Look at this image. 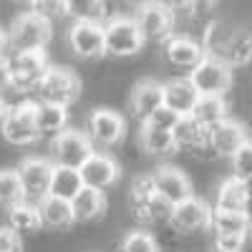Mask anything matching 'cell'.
<instances>
[{"label": "cell", "mask_w": 252, "mask_h": 252, "mask_svg": "<svg viewBox=\"0 0 252 252\" xmlns=\"http://www.w3.org/2000/svg\"><path fill=\"white\" fill-rule=\"evenodd\" d=\"M179 114H174L172 109H166V106H161V109H157L149 119L144 121V126H152V129H159V131H174V126L179 124Z\"/></svg>", "instance_id": "cell-35"}, {"label": "cell", "mask_w": 252, "mask_h": 252, "mask_svg": "<svg viewBox=\"0 0 252 252\" xmlns=\"http://www.w3.org/2000/svg\"><path fill=\"white\" fill-rule=\"evenodd\" d=\"M8 78L10 89L15 94H35L40 81H43L46 71L51 68V61L46 51H31V53H8Z\"/></svg>", "instance_id": "cell-3"}, {"label": "cell", "mask_w": 252, "mask_h": 252, "mask_svg": "<svg viewBox=\"0 0 252 252\" xmlns=\"http://www.w3.org/2000/svg\"><path fill=\"white\" fill-rule=\"evenodd\" d=\"M134 20L139 26V33L144 43H166L177 33V15L169 3H144L136 8Z\"/></svg>", "instance_id": "cell-5"}, {"label": "cell", "mask_w": 252, "mask_h": 252, "mask_svg": "<svg viewBox=\"0 0 252 252\" xmlns=\"http://www.w3.org/2000/svg\"><path fill=\"white\" fill-rule=\"evenodd\" d=\"M10 89V78H8V61L5 56H0V94Z\"/></svg>", "instance_id": "cell-39"}, {"label": "cell", "mask_w": 252, "mask_h": 252, "mask_svg": "<svg viewBox=\"0 0 252 252\" xmlns=\"http://www.w3.org/2000/svg\"><path fill=\"white\" fill-rule=\"evenodd\" d=\"M139 146L149 157H169L177 152L172 131H159V129H152V126H144V124L139 129Z\"/></svg>", "instance_id": "cell-28"}, {"label": "cell", "mask_w": 252, "mask_h": 252, "mask_svg": "<svg viewBox=\"0 0 252 252\" xmlns=\"http://www.w3.org/2000/svg\"><path fill=\"white\" fill-rule=\"evenodd\" d=\"M5 48H8V33L0 28V56H5V53H3Z\"/></svg>", "instance_id": "cell-41"}, {"label": "cell", "mask_w": 252, "mask_h": 252, "mask_svg": "<svg viewBox=\"0 0 252 252\" xmlns=\"http://www.w3.org/2000/svg\"><path fill=\"white\" fill-rule=\"evenodd\" d=\"M103 35H106V56L111 58H131L146 46L134 15H111V20L103 23Z\"/></svg>", "instance_id": "cell-7"}, {"label": "cell", "mask_w": 252, "mask_h": 252, "mask_svg": "<svg viewBox=\"0 0 252 252\" xmlns=\"http://www.w3.org/2000/svg\"><path fill=\"white\" fill-rule=\"evenodd\" d=\"M192 119L204 126V129H215L217 124H222L227 116V101L224 96H199L197 106L192 111Z\"/></svg>", "instance_id": "cell-27"}, {"label": "cell", "mask_w": 252, "mask_h": 252, "mask_svg": "<svg viewBox=\"0 0 252 252\" xmlns=\"http://www.w3.org/2000/svg\"><path fill=\"white\" fill-rule=\"evenodd\" d=\"M83 189V179L81 172L76 169H63V166H56L53 169V182H51V197L73 202L76 194Z\"/></svg>", "instance_id": "cell-29"}, {"label": "cell", "mask_w": 252, "mask_h": 252, "mask_svg": "<svg viewBox=\"0 0 252 252\" xmlns=\"http://www.w3.org/2000/svg\"><path fill=\"white\" fill-rule=\"evenodd\" d=\"M5 224L13 229L18 237H23V240L38 235L40 229H43V224H40V215H38V207L35 204H28V202L8 209V222Z\"/></svg>", "instance_id": "cell-25"}, {"label": "cell", "mask_w": 252, "mask_h": 252, "mask_svg": "<svg viewBox=\"0 0 252 252\" xmlns=\"http://www.w3.org/2000/svg\"><path fill=\"white\" fill-rule=\"evenodd\" d=\"M0 252H23V237H18L8 224H0Z\"/></svg>", "instance_id": "cell-38"}, {"label": "cell", "mask_w": 252, "mask_h": 252, "mask_svg": "<svg viewBox=\"0 0 252 252\" xmlns=\"http://www.w3.org/2000/svg\"><path fill=\"white\" fill-rule=\"evenodd\" d=\"M8 111H10V103L3 98V94H0V131H3V124L8 119Z\"/></svg>", "instance_id": "cell-40"}, {"label": "cell", "mask_w": 252, "mask_h": 252, "mask_svg": "<svg viewBox=\"0 0 252 252\" xmlns=\"http://www.w3.org/2000/svg\"><path fill=\"white\" fill-rule=\"evenodd\" d=\"M154 197H157V184H154L152 172L136 174V177L131 179V187H129V209L146 207Z\"/></svg>", "instance_id": "cell-32"}, {"label": "cell", "mask_w": 252, "mask_h": 252, "mask_svg": "<svg viewBox=\"0 0 252 252\" xmlns=\"http://www.w3.org/2000/svg\"><path fill=\"white\" fill-rule=\"evenodd\" d=\"M81 96V78L76 71H71L68 66H56L51 63V68L46 71L43 81L35 91V101L38 103H53V106H63L68 109L78 101Z\"/></svg>", "instance_id": "cell-4"}, {"label": "cell", "mask_w": 252, "mask_h": 252, "mask_svg": "<svg viewBox=\"0 0 252 252\" xmlns=\"http://www.w3.org/2000/svg\"><path fill=\"white\" fill-rule=\"evenodd\" d=\"M161 106H164V83L161 81L144 78V81L134 83L131 96H129V109L136 119H141V124Z\"/></svg>", "instance_id": "cell-18"}, {"label": "cell", "mask_w": 252, "mask_h": 252, "mask_svg": "<svg viewBox=\"0 0 252 252\" xmlns=\"http://www.w3.org/2000/svg\"><path fill=\"white\" fill-rule=\"evenodd\" d=\"M232 177L242 179V182H250L252 179V141H247L245 146H240L237 154L232 157Z\"/></svg>", "instance_id": "cell-34"}, {"label": "cell", "mask_w": 252, "mask_h": 252, "mask_svg": "<svg viewBox=\"0 0 252 252\" xmlns=\"http://www.w3.org/2000/svg\"><path fill=\"white\" fill-rule=\"evenodd\" d=\"M250 235H215V252H242Z\"/></svg>", "instance_id": "cell-37"}, {"label": "cell", "mask_w": 252, "mask_h": 252, "mask_svg": "<svg viewBox=\"0 0 252 252\" xmlns=\"http://www.w3.org/2000/svg\"><path fill=\"white\" fill-rule=\"evenodd\" d=\"M86 134L91 139L94 146H101V149H114L119 146L126 136V119L106 106L91 109L89 119H86Z\"/></svg>", "instance_id": "cell-10"}, {"label": "cell", "mask_w": 252, "mask_h": 252, "mask_svg": "<svg viewBox=\"0 0 252 252\" xmlns=\"http://www.w3.org/2000/svg\"><path fill=\"white\" fill-rule=\"evenodd\" d=\"M23 187H20L18 172L15 169H0V207L13 209L18 204H23Z\"/></svg>", "instance_id": "cell-31"}, {"label": "cell", "mask_w": 252, "mask_h": 252, "mask_svg": "<svg viewBox=\"0 0 252 252\" xmlns=\"http://www.w3.org/2000/svg\"><path fill=\"white\" fill-rule=\"evenodd\" d=\"M164 58L172 68L179 71H189L192 73L199 63L204 61V48H202V40L192 38V35H174L164 43Z\"/></svg>", "instance_id": "cell-16"}, {"label": "cell", "mask_w": 252, "mask_h": 252, "mask_svg": "<svg viewBox=\"0 0 252 252\" xmlns=\"http://www.w3.org/2000/svg\"><path fill=\"white\" fill-rule=\"evenodd\" d=\"M31 10L48 18L51 23L58 18H66V3L63 0H35V3H31Z\"/></svg>", "instance_id": "cell-36"}, {"label": "cell", "mask_w": 252, "mask_h": 252, "mask_svg": "<svg viewBox=\"0 0 252 252\" xmlns=\"http://www.w3.org/2000/svg\"><path fill=\"white\" fill-rule=\"evenodd\" d=\"M81 179H83V187L89 189H98V192H106L111 189L119 177H121V164L111 157V154H103V152H96L86 164L81 166Z\"/></svg>", "instance_id": "cell-15"}, {"label": "cell", "mask_w": 252, "mask_h": 252, "mask_svg": "<svg viewBox=\"0 0 252 252\" xmlns=\"http://www.w3.org/2000/svg\"><path fill=\"white\" fill-rule=\"evenodd\" d=\"M96 154V146L91 144L89 134L68 126L61 136L51 141V161L53 166H63V169H81L91 157Z\"/></svg>", "instance_id": "cell-6"}, {"label": "cell", "mask_w": 252, "mask_h": 252, "mask_svg": "<svg viewBox=\"0 0 252 252\" xmlns=\"http://www.w3.org/2000/svg\"><path fill=\"white\" fill-rule=\"evenodd\" d=\"M3 139L10 146H31L35 144L38 136V126H35V101L23 98L18 103H10L8 119L3 124Z\"/></svg>", "instance_id": "cell-9"}, {"label": "cell", "mask_w": 252, "mask_h": 252, "mask_svg": "<svg viewBox=\"0 0 252 252\" xmlns=\"http://www.w3.org/2000/svg\"><path fill=\"white\" fill-rule=\"evenodd\" d=\"M197 101H199V94L189 78H169L164 83V106L172 109L174 114L192 116Z\"/></svg>", "instance_id": "cell-20"}, {"label": "cell", "mask_w": 252, "mask_h": 252, "mask_svg": "<svg viewBox=\"0 0 252 252\" xmlns=\"http://www.w3.org/2000/svg\"><path fill=\"white\" fill-rule=\"evenodd\" d=\"M154 177V184H157V194L161 199H166L172 207L182 204L184 199L194 197V189H192V179H189L182 169L177 166H159V169L152 172Z\"/></svg>", "instance_id": "cell-17"}, {"label": "cell", "mask_w": 252, "mask_h": 252, "mask_svg": "<svg viewBox=\"0 0 252 252\" xmlns=\"http://www.w3.org/2000/svg\"><path fill=\"white\" fill-rule=\"evenodd\" d=\"M109 3L101 0H68L66 3V15L73 18V23H106L109 15Z\"/></svg>", "instance_id": "cell-26"}, {"label": "cell", "mask_w": 252, "mask_h": 252, "mask_svg": "<svg viewBox=\"0 0 252 252\" xmlns=\"http://www.w3.org/2000/svg\"><path fill=\"white\" fill-rule=\"evenodd\" d=\"M5 33L10 53L46 51L53 38V23L35 10H23L10 20V28Z\"/></svg>", "instance_id": "cell-2"}, {"label": "cell", "mask_w": 252, "mask_h": 252, "mask_svg": "<svg viewBox=\"0 0 252 252\" xmlns=\"http://www.w3.org/2000/svg\"><path fill=\"white\" fill-rule=\"evenodd\" d=\"M252 220L247 212H222L215 209L212 212V229L215 235H250Z\"/></svg>", "instance_id": "cell-30"}, {"label": "cell", "mask_w": 252, "mask_h": 252, "mask_svg": "<svg viewBox=\"0 0 252 252\" xmlns=\"http://www.w3.org/2000/svg\"><path fill=\"white\" fill-rule=\"evenodd\" d=\"M73 207V217L76 222H94L98 217H103V212H106V192H98V189H89L83 187L81 192L76 194V199L71 202Z\"/></svg>", "instance_id": "cell-24"}, {"label": "cell", "mask_w": 252, "mask_h": 252, "mask_svg": "<svg viewBox=\"0 0 252 252\" xmlns=\"http://www.w3.org/2000/svg\"><path fill=\"white\" fill-rule=\"evenodd\" d=\"M199 96H224L232 89V68L227 63L204 56V61L187 76Z\"/></svg>", "instance_id": "cell-11"}, {"label": "cell", "mask_w": 252, "mask_h": 252, "mask_svg": "<svg viewBox=\"0 0 252 252\" xmlns=\"http://www.w3.org/2000/svg\"><path fill=\"white\" fill-rule=\"evenodd\" d=\"M38 207V215H40V224L43 229H53V232H66L76 224V217H73V207L71 202L66 199H58V197H46Z\"/></svg>", "instance_id": "cell-21"}, {"label": "cell", "mask_w": 252, "mask_h": 252, "mask_svg": "<svg viewBox=\"0 0 252 252\" xmlns=\"http://www.w3.org/2000/svg\"><path fill=\"white\" fill-rule=\"evenodd\" d=\"M53 161L43 157H28L18 164V179L23 187V197L28 204H40L51 194V182H53Z\"/></svg>", "instance_id": "cell-8"}, {"label": "cell", "mask_w": 252, "mask_h": 252, "mask_svg": "<svg viewBox=\"0 0 252 252\" xmlns=\"http://www.w3.org/2000/svg\"><path fill=\"white\" fill-rule=\"evenodd\" d=\"M202 48L209 58L227 63L229 68H240L252 61V33L247 28H232L222 20H212L202 31Z\"/></svg>", "instance_id": "cell-1"}, {"label": "cell", "mask_w": 252, "mask_h": 252, "mask_svg": "<svg viewBox=\"0 0 252 252\" xmlns=\"http://www.w3.org/2000/svg\"><path fill=\"white\" fill-rule=\"evenodd\" d=\"M209 141H212V149H215L217 157H229L232 159L240 146H245L250 139H247V129L240 121L224 119L222 124L215 126V129H209Z\"/></svg>", "instance_id": "cell-19"}, {"label": "cell", "mask_w": 252, "mask_h": 252, "mask_svg": "<svg viewBox=\"0 0 252 252\" xmlns=\"http://www.w3.org/2000/svg\"><path fill=\"white\" fill-rule=\"evenodd\" d=\"M212 212H215V207H209L204 199L189 197V199H184L182 204L174 207L172 220H169V227L174 229L177 235H194V232H202V229L212 227Z\"/></svg>", "instance_id": "cell-13"}, {"label": "cell", "mask_w": 252, "mask_h": 252, "mask_svg": "<svg viewBox=\"0 0 252 252\" xmlns=\"http://www.w3.org/2000/svg\"><path fill=\"white\" fill-rule=\"evenodd\" d=\"M174 146L177 152H184L189 157L194 159H215V149H212V141H209V129H204V126H199L192 116H182L179 124L174 126Z\"/></svg>", "instance_id": "cell-12"}, {"label": "cell", "mask_w": 252, "mask_h": 252, "mask_svg": "<svg viewBox=\"0 0 252 252\" xmlns=\"http://www.w3.org/2000/svg\"><path fill=\"white\" fill-rule=\"evenodd\" d=\"M119 252H161V245L149 229H129L119 242Z\"/></svg>", "instance_id": "cell-33"}, {"label": "cell", "mask_w": 252, "mask_h": 252, "mask_svg": "<svg viewBox=\"0 0 252 252\" xmlns=\"http://www.w3.org/2000/svg\"><path fill=\"white\" fill-rule=\"evenodd\" d=\"M68 46L76 58L94 61L106 56V35L101 23H73L68 28Z\"/></svg>", "instance_id": "cell-14"}, {"label": "cell", "mask_w": 252, "mask_h": 252, "mask_svg": "<svg viewBox=\"0 0 252 252\" xmlns=\"http://www.w3.org/2000/svg\"><path fill=\"white\" fill-rule=\"evenodd\" d=\"M250 207V192H247V182L229 177L217 187L215 194V209L222 212H247Z\"/></svg>", "instance_id": "cell-23"}, {"label": "cell", "mask_w": 252, "mask_h": 252, "mask_svg": "<svg viewBox=\"0 0 252 252\" xmlns=\"http://www.w3.org/2000/svg\"><path fill=\"white\" fill-rule=\"evenodd\" d=\"M68 109L53 106V103H38L35 101V126H38V136L43 139H56L68 129Z\"/></svg>", "instance_id": "cell-22"}]
</instances>
